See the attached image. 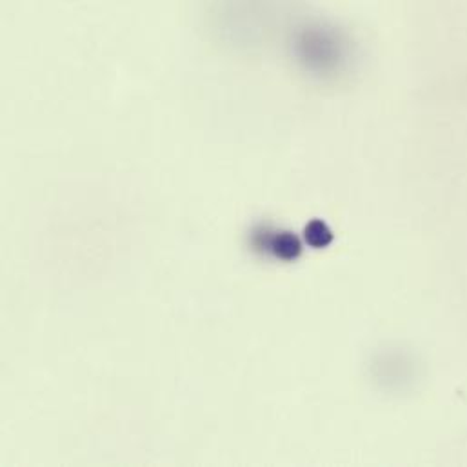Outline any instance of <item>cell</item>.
Masks as SVG:
<instances>
[{"label":"cell","instance_id":"cell-1","mask_svg":"<svg viewBox=\"0 0 467 467\" xmlns=\"http://www.w3.org/2000/svg\"><path fill=\"white\" fill-rule=\"evenodd\" d=\"M267 250L271 251L276 258H282V260H295V258L300 255L302 251V244L298 241L293 233L280 231L273 235L267 242Z\"/></svg>","mask_w":467,"mask_h":467},{"label":"cell","instance_id":"cell-2","mask_svg":"<svg viewBox=\"0 0 467 467\" xmlns=\"http://www.w3.org/2000/svg\"><path fill=\"white\" fill-rule=\"evenodd\" d=\"M306 241L307 244H311L313 248H325L330 245L333 241V233L324 222L320 220H313L309 226L306 227Z\"/></svg>","mask_w":467,"mask_h":467}]
</instances>
